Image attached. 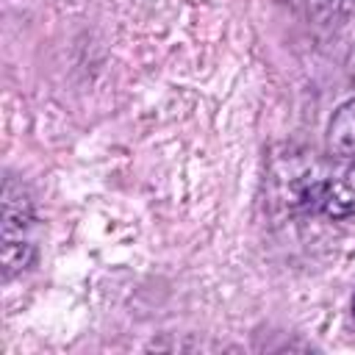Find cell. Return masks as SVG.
Returning <instances> with one entry per match:
<instances>
[{
	"label": "cell",
	"instance_id": "obj_3",
	"mask_svg": "<svg viewBox=\"0 0 355 355\" xmlns=\"http://www.w3.org/2000/svg\"><path fill=\"white\" fill-rule=\"evenodd\" d=\"M280 3H286L300 17L324 25H336L355 14V0H280Z\"/></svg>",
	"mask_w": 355,
	"mask_h": 355
},
{
	"label": "cell",
	"instance_id": "obj_6",
	"mask_svg": "<svg viewBox=\"0 0 355 355\" xmlns=\"http://www.w3.org/2000/svg\"><path fill=\"white\" fill-rule=\"evenodd\" d=\"M352 316H355V297H352Z\"/></svg>",
	"mask_w": 355,
	"mask_h": 355
},
{
	"label": "cell",
	"instance_id": "obj_5",
	"mask_svg": "<svg viewBox=\"0 0 355 355\" xmlns=\"http://www.w3.org/2000/svg\"><path fill=\"white\" fill-rule=\"evenodd\" d=\"M347 75H349V80L355 83V44H352V50L347 53Z\"/></svg>",
	"mask_w": 355,
	"mask_h": 355
},
{
	"label": "cell",
	"instance_id": "obj_2",
	"mask_svg": "<svg viewBox=\"0 0 355 355\" xmlns=\"http://www.w3.org/2000/svg\"><path fill=\"white\" fill-rule=\"evenodd\" d=\"M31 200L25 197L22 186H17L11 178L3 189V272L11 277L14 272H22L33 258V241H31Z\"/></svg>",
	"mask_w": 355,
	"mask_h": 355
},
{
	"label": "cell",
	"instance_id": "obj_4",
	"mask_svg": "<svg viewBox=\"0 0 355 355\" xmlns=\"http://www.w3.org/2000/svg\"><path fill=\"white\" fill-rule=\"evenodd\" d=\"M327 139H330V147L336 153L355 155V100L344 103L333 114L330 128H327Z\"/></svg>",
	"mask_w": 355,
	"mask_h": 355
},
{
	"label": "cell",
	"instance_id": "obj_1",
	"mask_svg": "<svg viewBox=\"0 0 355 355\" xmlns=\"http://www.w3.org/2000/svg\"><path fill=\"white\" fill-rule=\"evenodd\" d=\"M272 180L277 183L288 208L327 219L355 216V155H277L272 164Z\"/></svg>",
	"mask_w": 355,
	"mask_h": 355
}]
</instances>
